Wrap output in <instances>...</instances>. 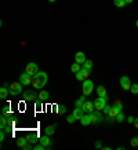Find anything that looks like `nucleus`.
Wrapping results in <instances>:
<instances>
[{"label": "nucleus", "instance_id": "15", "mask_svg": "<svg viewBox=\"0 0 138 150\" xmlns=\"http://www.w3.org/2000/svg\"><path fill=\"white\" fill-rule=\"evenodd\" d=\"M72 114H73V117H75L76 120H80L83 117V114H84V112H83L82 107H75V110L72 112Z\"/></svg>", "mask_w": 138, "mask_h": 150}, {"label": "nucleus", "instance_id": "35", "mask_svg": "<svg viewBox=\"0 0 138 150\" xmlns=\"http://www.w3.org/2000/svg\"><path fill=\"white\" fill-rule=\"evenodd\" d=\"M94 146H95V149H102V146H104V145H102L101 140H97V142L94 143Z\"/></svg>", "mask_w": 138, "mask_h": 150}, {"label": "nucleus", "instance_id": "9", "mask_svg": "<svg viewBox=\"0 0 138 150\" xmlns=\"http://www.w3.org/2000/svg\"><path fill=\"white\" fill-rule=\"evenodd\" d=\"M108 103V99H105V98H101V96H98V99L94 100V106L97 110H102L104 107H105V105Z\"/></svg>", "mask_w": 138, "mask_h": 150}, {"label": "nucleus", "instance_id": "17", "mask_svg": "<svg viewBox=\"0 0 138 150\" xmlns=\"http://www.w3.org/2000/svg\"><path fill=\"white\" fill-rule=\"evenodd\" d=\"M8 94H10V90L6 88V86L0 88V99H6L7 96H8Z\"/></svg>", "mask_w": 138, "mask_h": 150}, {"label": "nucleus", "instance_id": "7", "mask_svg": "<svg viewBox=\"0 0 138 150\" xmlns=\"http://www.w3.org/2000/svg\"><path fill=\"white\" fill-rule=\"evenodd\" d=\"M32 79H33V76L28 75L26 72H24L22 75L19 76V81L22 83V86H31V84H32Z\"/></svg>", "mask_w": 138, "mask_h": 150}, {"label": "nucleus", "instance_id": "8", "mask_svg": "<svg viewBox=\"0 0 138 150\" xmlns=\"http://www.w3.org/2000/svg\"><path fill=\"white\" fill-rule=\"evenodd\" d=\"M131 81H130V77H128V76H123V77H122V79H120V87L123 88V90H126V91H127V90H130V88H131Z\"/></svg>", "mask_w": 138, "mask_h": 150}, {"label": "nucleus", "instance_id": "12", "mask_svg": "<svg viewBox=\"0 0 138 150\" xmlns=\"http://www.w3.org/2000/svg\"><path fill=\"white\" fill-rule=\"evenodd\" d=\"M97 94H98V96H101V98H105V99H108L107 88L104 87V86H98V87H97Z\"/></svg>", "mask_w": 138, "mask_h": 150}, {"label": "nucleus", "instance_id": "31", "mask_svg": "<svg viewBox=\"0 0 138 150\" xmlns=\"http://www.w3.org/2000/svg\"><path fill=\"white\" fill-rule=\"evenodd\" d=\"M130 91H131L134 95H137L138 94V84H133L131 88H130Z\"/></svg>", "mask_w": 138, "mask_h": 150}, {"label": "nucleus", "instance_id": "33", "mask_svg": "<svg viewBox=\"0 0 138 150\" xmlns=\"http://www.w3.org/2000/svg\"><path fill=\"white\" fill-rule=\"evenodd\" d=\"M130 143H131V146H134V147H137V146H138V136H134V138H133Z\"/></svg>", "mask_w": 138, "mask_h": 150}, {"label": "nucleus", "instance_id": "24", "mask_svg": "<svg viewBox=\"0 0 138 150\" xmlns=\"http://www.w3.org/2000/svg\"><path fill=\"white\" fill-rule=\"evenodd\" d=\"M28 143V139H26V136H21L18 139V140H17V145H18L19 147H22V146H25V145Z\"/></svg>", "mask_w": 138, "mask_h": 150}, {"label": "nucleus", "instance_id": "22", "mask_svg": "<svg viewBox=\"0 0 138 150\" xmlns=\"http://www.w3.org/2000/svg\"><path fill=\"white\" fill-rule=\"evenodd\" d=\"M26 139H28V143H36L38 135L36 134H29V135H26Z\"/></svg>", "mask_w": 138, "mask_h": 150}, {"label": "nucleus", "instance_id": "1", "mask_svg": "<svg viewBox=\"0 0 138 150\" xmlns=\"http://www.w3.org/2000/svg\"><path fill=\"white\" fill-rule=\"evenodd\" d=\"M47 80H49V76L46 72H38L32 79V87L36 90H42L47 84Z\"/></svg>", "mask_w": 138, "mask_h": 150}, {"label": "nucleus", "instance_id": "20", "mask_svg": "<svg viewBox=\"0 0 138 150\" xmlns=\"http://www.w3.org/2000/svg\"><path fill=\"white\" fill-rule=\"evenodd\" d=\"M50 98V92L49 91H40L39 92V99L40 100H47Z\"/></svg>", "mask_w": 138, "mask_h": 150}, {"label": "nucleus", "instance_id": "34", "mask_svg": "<svg viewBox=\"0 0 138 150\" xmlns=\"http://www.w3.org/2000/svg\"><path fill=\"white\" fill-rule=\"evenodd\" d=\"M4 139H6V131L1 130V132H0V142H4Z\"/></svg>", "mask_w": 138, "mask_h": 150}, {"label": "nucleus", "instance_id": "5", "mask_svg": "<svg viewBox=\"0 0 138 150\" xmlns=\"http://www.w3.org/2000/svg\"><path fill=\"white\" fill-rule=\"evenodd\" d=\"M90 73H91V69H86V68H83L76 73V79L79 80V81H84V80H87V77L90 76Z\"/></svg>", "mask_w": 138, "mask_h": 150}, {"label": "nucleus", "instance_id": "26", "mask_svg": "<svg viewBox=\"0 0 138 150\" xmlns=\"http://www.w3.org/2000/svg\"><path fill=\"white\" fill-rule=\"evenodd\" d=\"M124 120H126V117H124V114H123L122 112H120L119 114H118V116L115 117V121H116V123H123Z\"/></svg>", "mask_w": 138, "mask_h": 150}, {"label": "nucleus", "instance_id": "4", "mask_svg": "<svg viewBox=\"0 0 138 150\" xmlns=\"http://www.w3.org/2000/svg\"><path fill=\"white\" fill-rule=\"evenodd\" d=\"M39 98V94H36L35 90H28V91H24L22 92V99L24 100H36Z\"/></svg>", "mask_w": 138, "mask_h": 150}, {"label": "nucleus", "instance_id": "41", "mask_svg": "<svg viewBox=\"0 0 138 150\" xmlns=\"http://www.w3.org/2000/svg\"><path fill=\"white\" fill-rule=\"evenodd\" d=\"M49 1H50V3H54V1H57V0H49Z\"/></svg>", "mask_w": 138, "mask_h": 150}, {"label": "nucleus", "instance_id": "42", "mask_svg": "<svg viewBox=\"0 0 138 150\" xmlns=\"http://www.w3.org/2000/svg\"><path fill=\"white\" fill-rule=\"evenodd\" d=\"M137 28H138V19H137Z\"/></svg>", "mask_w": 138, "mask_h": 150}, {"label": "nucleus", "instance_id": "39", "mask_svg": "<svg viewBox=\"0 0 138 150\" xmlns=\"http://www.w3.org/2000/svg\"><path fill=\"white\" fill-rule=\"evenodd\" d=\"M133 124H134V127H135V128H138V119L134 120V123H133Z\"/></svg>", "mask_w": 138, "mask_h": 150}, {"label": "nucleus", "instance_id": "21", "mask_svg": "<svg viewBox=\"0 0 138 150\" xmlns=\"http://www.w3.org/2000/svg\"><path fill=\"white\" fill-rule=\"evenodd\" d=\"M86 96H87V95H84V94H83L82 96L79 98V99L76 100V103H75V107H82V106H83V103L86 102Z\"/></svg>", "mask_w": 138, "mask_h": 150}, {"label": "nucleus", "instance_id": "3", "mask_svg": "<svg viewBox=\"0 0 138 150\" xmlns=\"http://www.w3.org/2000/svg\"><path fill=\"white\" fill-rule=\"evenodd\" d=\"M83 94L84 95H90L93 94V91H94V83L91 81V80H84L83 81Z\"/></svg>", "mask_w": 138, "mask_h": 150}, {"label": "nucleus", "instance_id": "28", "mask_svg": "<svg viewBox=\"0 0 138 150\" xmlns=\"http://www.w3.org/2000/svg\"><path fill=\"white\" fill-rule=\"evenodd\" d=\"M1 114H4V116H7V117H10V116H11V112H10V107H8V106L3 107V110H1Z\"/></svg>", "mask_w": 138, "mask_h": 150}, {"label": "nucleus", "instance_id": "6", "mask_svg": "<svg viewBox=\"0 0 138 150\" xmlns=\"http://www.w3.org/2000/svg\"><path fill=\"white\" fill-rule=\"evenodd\" d=\"M25 72L28 73V75L35 76V75H36V73L39 72V66H38V63H35V62H29L28 65H26Z\"/></svg>", "mask_w": 138, "mask_h": 150}, {"label": "nucleus", "instance_id": "11", "mask_svg": "<svg viewBox=\"0 0 138 150\" xmlns=\"http://www.w3.org/2000/svg\"><path fill=\"white\" fill-rule=\"evenodd\" d=\"M90 116H91V121H93V124H98V123H101L102 121V116H101L100 110H97V112H93L90 113Z\"/></svg>", "mask_w": 138, "mask_h": 150}, {"label": "nucleus", "instance_id": "30", "mask_svg": "<svg viewBox=\"0 0 138 150\" xmlns=\"http://www.w3.org/2000/svg\"><path fill=\"white\" fill-rule=\"evenodd\" d=\"M76 121V119L73 117V114H69L68 117H66V123H69V124H73Z\"/></svg>", "mask_w": 138, "mask_h": 150}, {"label": "nucleus", "instance_id": "13", "mask_svg": "<svg viewBox=\"0 0 138 150\" xmlns=\"http://www.w3.org/2000/svg\"><path fill=\"white\" fill-rule=\"evenodd\" d=\"M84 61H86V55H84V52H82V51L76 52V55H75V62L83 65V63H84Z\"/></svg>", "mask_w": 138, "mask_h": 150}, {"label": "nucleus", "instance_id": "10", "mask_svg": "<svg viewBox=\"0 0 138 150\" xmlns=\"http://www.w3.org/2000/svg\"><path fill=\"white\" fill-rule=\"evenodd\" d=\"M82 109H83V112L84 113H93L94 112V109H95L94 102H91V100H86V102L83 103Z\"/></svg>", "mask_w": 138, "mask_h": 150}, {"label": "nucleus", "instance_id": "16", "mask_svg": "<svg viewBox=\"0 0 138 150\" xmlns=\"http://www.w3.org/2000/svg\"><path fill=\"white\" fill-rule=\"evenodd\" d=\"M42 145L46 146V149H51V145H53V142H51V139H50L49 135H44V136H42Z\"/></svg>", "mask_w": 138, "mask_h": 150}, {"label": "nucleus", "instance_id": "14", "mask_svg": "<svg viewBox=\"0 0 138 150\" xmlns=\"http://www.w3.org/2000/svg\"><path fill=\"white\" fill-rule=\"evenodd\" d=\"M80 124H82V125H90V124H93L90 113H87V114H83V117L80 119Z\"/></svg>", "mask_w": 138, "mask_h": 150}, {"label": "nucleus", "instance_id": "23", "mask_svg": "<svg viewBox=\"0 0 138 150\" xmlns=\"http://www.w3.org/2000/svg\"><path fill=\"white\" fill-rule=\"evenodd\" d=\"M113 4L119 8H123V7L127 6V1L126 0H113Z\"/></svg>", "mask_w": 138, "mask_h": 150}, {"label": "nucleus", "instance_id": "29", "mask_svg": "<svg viewBox=\"0 0 138 150\" xmlns=\"http://www.w3.org/2000/svg\"><path fill=\"white\" fill-rule=\"evenodd\" d=\"M57 109H58V110H57V112H58V114H64V113L66 112V106H65V105H59Z\"/></svg>", "mask_w": 138, "mask_h": 150}, {"label": "nucleus", "instance_id": "18", "mask_svg": "<svg viewBox=\"0 0 138 150\" xmlns=\"http://www.w3.org/2000/svg\"><path fill=\"white\" fill-rule=\"evenodd\" d=\"M54 132H55V125H49V127H46V128H44V134H46V135H49V136L54 135Z\"/></svg>", "mask_w": 138, "mask_h": 150}, {"label": "nucleus", "instance_id": "25", "mask_svg": "<svg viewBox=\"0 0 138 150\" xmlns=\"http://www.w3.org/2000/svg\"><path fill=\"white\" fill-rule=\"evenodd\" d=\"M80 69H82V66H80V63H77V62H75L73 65H72V66H70V70H72L75 75L77 73V72H79V70H80Z\"/></svg>", "mask_w": 138, "mask_h": 150}, {"label": "nucleus", "instance_id": "27", "mask_svg": "<svg viewBox=\"0 0 138 150\" xmlns=\"http://www.w3.org/2000/svg\"><path fill=\"white\" fill-rule=\"evenodd\" d=\"M82 66H83V68H86V69H91V68H93V61H91V59H86Z\"/></svg>", "mask_w": 138, "mask_h": 150}, {"label": "nucleus", "instance_id": "38", "mask_svg": "<svg viewBox=\"0 0 138 150\" xmlns=\"http://www.w3.org/2000/svg\"><path fill=\"white\" fill-rule=\"evenodd\" d=\"M134 117H133V116H128V117H127V123H130V124H133V123H134Z\"/></svg>", "mask_w": 138, "mask_h": 150}, {"label": "nucleus", "instance_id": "32", "mask_svg": "<svg viewBox=\"0 0 138 150\" xmlns=\"http://www.w3.org/2000/svg\"><path fill=\"white\" fill-rule=\"evenodd\" d=\"M111 110H112V106H109V105H108V103H107V105H105V107H104V109H102V112L105 113V114H107V116H108V114H109V112H111Z\"/></svg>", "mask_w": 138, "mask_h": 150}, {"label": "nucleus", "instance_id": "2", "mask_svg": "<svg viewBox=\"0 0 138 150\" xmlns=\"http://www.w3.org/2000/svg\"><path fill=\"white\" fill-rule=\"evenodd\" d=\"M8 90H10V95H13V96L19 95L21 92H22V83H21V81L11 83V84H10V87H8Z\"/></svg>", "mask_w": 138, "mask_h": 150}, {"label": "nucleus", "instance_id": "19", "mask_svg": "<svg viewBox=\"0 0 138 150\" xmlns=\"http://www.w3.org/2000/svg\"><path fill=\"white\" fill-rule=\"evenodd\" d=\"M7 124H8V117L4 116V114H1V119H0V128H1V130H4Z\"/></svg>", "mask_w": 138, "mask_h": 150}, {"label": "nucleus", "instance_id": "40", "mask_svg": "<svg viewBox=\"0 0 138 150\" xmlns=\"http://www.w3.org/2000/svg\"><path fill=\"white\" fill-rule=\"evenodd\" d=\"M126 1H127V4H128V3H133L134 0H126Z\"/></svg>", "mask_w": 138, "mask_h": 150}, {"label": "nucleus", "instance_id": "37", "mask_svg": "<svg viewBox=\"0 0 138 150\" xmlns=\"http://www.w3.org/2000/svg\"><path fill=\"white\" fill-rule=\"evenodd\" d=\"M22 149H24V150H32V149H33V146H32L31 143H26L25 146H22Z\"/></svg>", "mask_w": 138, "mask_h": 150}, {"label": "nucleus", "instance_id": "36", "mask_svg": "<svg viewBox=\"0 0 138 150\" xmlns=\"http://www.w3.org/2000/svg\"><path fill=\"white\" fill-rule=\"evenodd\" d=\"M33 149L35 150H43V149H46V146H44V145H36V146H33Z\"/></svg>", "mask_w": 138, "mask_h": 150}]
</instances>
